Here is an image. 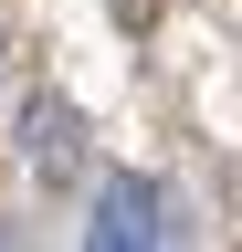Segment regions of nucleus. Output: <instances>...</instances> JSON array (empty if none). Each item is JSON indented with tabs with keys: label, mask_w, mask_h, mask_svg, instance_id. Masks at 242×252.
<instances>
[{
	"label": "nucleus",
	"mask_w": 242,
	"mask_h": 252,
	"mask_svg": "<svg viewBox=\"0 0 242 252\" xmlns=\"http://www.w3.org/2000/svg\"><path fill=\"white\" fill-rule=\"evenodd\" d=\"M84 242H95V252H158V242H169V200H158L147 179H105Z\"/></svg>",
	"instance_id": "obj_1"
},
{
	"label": "nucleus",
	"mask_w": 242,
	"mask_h": 252,
	"mask_svg": "<svg viewBox=\"0 0 242 252\" xmlns=\"http://www.w3.org/2000/svg\"><path fill=\"white\" fill-rule=\"evenodd\" d=\"M53 168H74V116L42 94L32 105V179H53Z\"/></svg>",
	"instance_id": "obj_2"
}]
</instances>
